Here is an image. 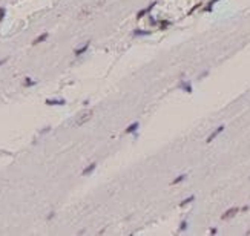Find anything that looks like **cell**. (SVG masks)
Wrapping results in <instances>:
<instances>
[{"mask_svg":"<svg viewBox=\"0 0 250 236\" xmlns=\"http://www.w3.org/2000/svg\"><path fill=\"white\" fill-rule=\"evenodd\" d=\"M92 115H94V111H87V112H84L83 115L75 121V124H77L78 127H80V126H83V124H86V123L92 118Z\"/></svg>","mask_w":250,"mask_h":236,"instance_id":"6da1fadb","label":"cell"},{"mask_svg":"<svg viewBox=\"0 0 250 236\" xmlns=\"http://www.w3.org/2000/svg\"><path fill=\"white\" fill-rule=\"evenodd\" d=\"M239 212V207H232V209H229V210H226L222 215H221V219L222 221H227V219H230V218H233L236 213Z\"/></svg>","mask_w":250,"mask_h":236,"instance_id":"7a4b0ae2","label":"cell"},{"mask_svg":"<svg viewBox=\"0 0 250 236\" xmlns=\"http://www.w3.org/2000/svg\"><path fill=\"white\" fill-rule=\"evenodd\" d=\"M224 129H226V126H224V124L218 126V127H216V129H215V130H213V132H212V133H210V135L207 137L206 143H212V141H213V140H215V138H216V137H218L219 133H222V132H224Z\"/></svg>","mask_w":250,"mask_h":236,"instance_id":"3957f363","label":"cell"},{"mask_svg":"<svg viewBox=\"0 0 250 236\" xmlns=\"http://www.w3.org/2000/svg\"><path fill=\"white\" fill-rule=\"evenodd\" d=\"M155 6H157V2H152L147 8H144V9H141V11H138V12H137V19H143V17H144L147 12H150Z\"/></svg>","mask_w":250,"mask_h":236,"instance_id":"277c9868","label":"cell"},{"mask_svg":"<svg viewBox=\"0 0 250 236\" xmlns=\"http://www.w3.org/2000/svg\"><path fill=\"white\" fill-rule=\"evenodd\" d=\"M46 106H65L66 104V100H63V98H60V100H57V98H48L46 101Z\"/></svg>","mask_w":250,"mask_h":236,"instance_id":"5b68a950","label":"cell"},{"mask_svg":"<svg viewBox=\"0 0 250 236\" xmlns=\"http://www.w3.org/2000/svg\"><path fill=\"white\" fill-rule=\"evenodd\" d=\"M138 127H140V123L138 121H135V123H132V124H129L127 127H126V133H132V135H137V130H138Z\"/></svg>","mask_w":250,"mask_h":236,"instance_id":"8992f818","label":"cell"},{"mask_svg":"<svg viewBox=\"0 0 250 236\" xmlns=\"http://www.w3.org/2000/svg\"><path fill=\"white\" fill-rule=\"evenodd\" d=\"M97 169V162H91L87 167H84L83 172H82V176H87V175H91L94 170Z\"/></svg>","mask_w":250,"mask_h":236,"instance_id":"52a82bcc","label":"cell"},{"mask_svg":"<svg viewBox=\"0 0 250 236\" xmlns=\"http://www.w3.org/2000/svg\"><path fill=\"white\" fill-rule=\"evenodd\" d=\"M89 46H91V41H86V44H84V46H82V48H78V49H75V51H74V55H75V57H80L82 54H84V52L89 49Z\"/></svg>","mask_w":250,"mask_h":236,"instance_id":"ba28073f","label":"cell"},{"mask_svg":"<svg viewBox=\"0 0 250 236\" xmlns=\"http://www.w3.org/2000/svg\"><path fill=\"white\" fill-rule=\"evenodd\" d=\"M180 89H183L184 92L190 94V92H192V84H190L189 81H181V83H180Z\"/></svg>","mask_w":250,"mask_h":236,"instance_id":"9c48e42d","label":"cell"},{"mask_svg":"<svg viewBox=\"0 0 250 236\" xmlns=\"http://www.w3.org/2000/svg\"><path fill=\"white\" fill-rule=\"evenodd\" d=\"M157 25H158V29L160 31H164V29H167L172 25V22H169V20H160V22H157Z\"/></svg>","mask_w":250,"mask_h":236,"instance_id":"30bf717a","label":"cell"},{"mask_svg":"<svg viewBox=\"0 0 250 236\" xmlns=\"http://www.w3.org/2000/svg\"><path fill=\"white\" fill-rule=\"evenodd\" d=\"M48 37H49V34H48V32H43V34H40V36H39L37 39H34L32 44H39V43H43V41L48 39Z\"/></svg>","mask_w":250,"mask_h":236,"instance_id":"8fae6325","label":"cell"},{"mask_svg":"<svg viewBox=\"0 0 250 236\" xmlns=\"http://www.w3.org/2000/svg\"><path fill=\"white\" fill-rule=\"evenodd\" d=\"M135 37H140V36H150L152 34V31H144V29H133V32H132Z\"/></svg>","mask_w":250,"mask_h":236,"instance_id":"7c38bea8","label":"cell"},{"mask_svg":"<svg viewBox=\"0 0 250 236\" xmlns=\"http://www.w3.org/2000/svg\"><path fill=\"white\" fill-rule=\"evenodd\" d=\"M186 178H187V175H186V173H183V175H178V176H176V178H175V179H173V181H172L170 184H172V186H176V184L183 183V181H184Z\"/></svg>","mask_w":250,"mask_h":236,"instance_id":"4fadbf2b","label":"cell"},{"mask_svg":"<svg viewBox=\"0 0 250 236\" xmlns=\"http://www.w3.org/2000/svg\"><path fill=\"white\" fill-rule=\"evenodd\" d=\"M218 2H219V0H210L206 6H203V11H204V12H210V11L213 9V5L218 3Z\"/></svg>","mask_w":250,"mask_h":236,"instance_id":"5bb4252c","label":"cell"},{"mask_svg":"<svg viewBox=\"0 0 250 236\" xmlns=\"http://www.w3.org/2000/svg\"><path fill=\"white\" fill-rule=\"evenodd\" d=\"M195 201V196L192 195V196H187L186 199H183L181 202H180V207H184V205H187V204H190V202H193Z\"/></svg>","mask_w":250,"mask_h":236,"instance_id":"9a60e30c","label":"cell"},{"mask_svg":"<svg viewBox=\"0 0 250 236\" xmlns=\"http://www.w3.org/2000/svg\"><path fill=\"white\" fill-rule=\"evenodd\" d=\"M34 84H36V81H34V80H31L29 77H26L25 81H23V86H25V87H29V86H34Z\"/></svg>","mask_w":250,"mask_h":236,"instance_id":"2e32d148","label":"cell"},{"mask_svg":"<svg viewBox=\"0 0 250 236\" xmlns=\"http://www.w3.org/2000/svg\"><path fill=\"white\" fill-rule=\"evenodd\" d=\"M187 225H189V224H187L186 219L181 221V224H180V232H186V230H187Z\"/></svg>","mask_w":250,"mask_h":236,"instance_id":"e0dca14e","label":"cell"},{"mask_svg":"<svg viewBox=\"0 0 250 236\" xmlns=\"http://www.w3.org/2000/svg\"><path fill=\"white\" fill-rule=\"evenodd\" d=\"M5 15H6V8H5V6H0V23L3 22Z\"/></svg>","mask_w":250,"mask_h":236,"instance_id":"ac0fdd59","label":"cell"},{"mask_svg":"<svg viewBox=\"0 0 250 236\" xmlns=\"http://www.w3.org/2000/svg\"><path fill=\"white\" fill-rule=\"evenodd\" d=\"M201 5H203V3H197V5H195V6H193V8L189 11V14H192V12H195L197 9H200V8H201Z\"/></svg>","mask_w":250,"mask_h":236,"instance_id":"d6986e66","label":"cell"},{"mask_svg":"<svg viewBox=\"0 0 250 236\" xmlns=\"http://www.w3.org/2000/svg\"><path fill=\"white\" fill-rule=\"evenodd\" d=\"M216 233H218V229H215V227L210 229V235H216Z\"/></svg>","mask_w":250,"mask_h":236,"instance_id":"ffe728a7","label":"cell"},{"mask_svg":"<svg viewBox=\"0 0 250 236\" xmlns=\"http://www.w3.org/2000/svg\"><path fill=\"white\" fill-rule=\"evenodd\" d=\"M49 130H51V127H49V126H48V127H46V129H43V130H42V132H40V133H42V135H43V133H48V132H49Z\"/></svg>","mask_w":250,"mask_h":236,"instance_id":"44dd1931","label":"cell"},{"mask_svg":"<svg viewBox=\"0 0 250 236\" xmlns=\"http://www.w3.org/2000/svg\"><path fill=\"white\" fill-rule=\"evenodd\" d=\"M6 61H8V58H2V60H0V66H2V65H5Z\"/></svg>","mask_w":250,"mask_h":236,"instance_id":"7402d4cb","label":"cell"},{"mask_svg":"<svg viewBox=\"0 0 250 236\" xmlns=\"http://www.w3.org/2000/svg\"><path fill=\"white\" fill-rule=\"evenodd\" d=\"M249 209H250L249 205H244V207H243V209H241V212H247V210H249Z\"/></svg>","mask_w":250,"mask_h":236,"instance_id":"603a6c76","label":"cell"},{"mask_svg":"<svg viewBox=\"0 0 250 236\" xmlns=\"http://www.w3.org/2000/svg\"><path fill=\"white\" fill-rule=\"evenodd\" d=\"M52 218H54V212H51V213L48 215V219H52Z\"/></svg>","mask_w":250,"mask_h":236,"instance_id":"cb8c5ba5","label":"cell"},{"mask_svg":"<svg viewBox=\"0 0 250 236\" xmlns=\"http://www.w3.org/2000/svg\"><path fill=\"white\" fill-rule=\"evenodd\" d=\"M247 235H250V229H249V230H247Z\"/></svg>","mask_w":250,"mask_h":236,"instance_id":"d4e9b609","label":"cell"}]
</instances>
